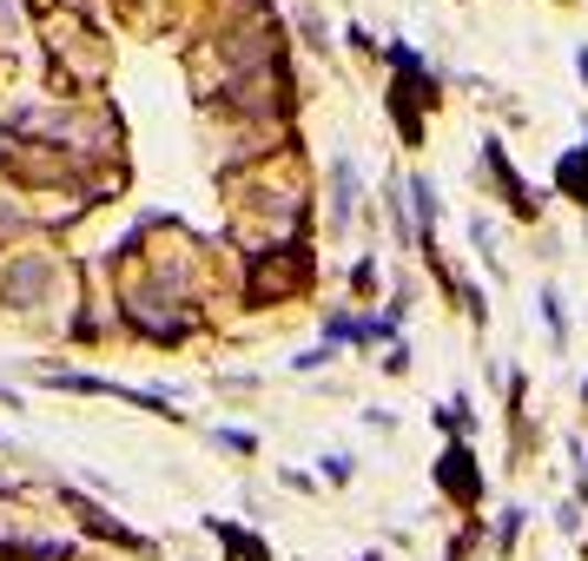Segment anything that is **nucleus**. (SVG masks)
Returning a JSON list of instances; mask_svg holds the SVG:
<instances>
[{"label": "nucleus", "mask_w": 588, "mask_h": 561, "mask_svg": "<svg viewBox=\"0 0 588 561\" xmlns=\"http://www.w3.org/2000/svg\"><path fill=\"white\" fill-rule=\"evenodd\" d=\"M391 126H397V139L404 145H424V112L430 106H443V79L424 66V53L417 46H391Z\"/></svg>", "instance_id": "nucleus-1"}, {"label": "nucleus", "mask_w": 588, "mask_h": 561, "mask_svg": "<svg viewBox=\"0 0 588 561\" xmlns=\"http://www.w3.org/2000/svg\"><path fill=\"white\" fill-rule=\"evenodd\" d=\"M311 278H318V258H311L298 238H285V245H265V251H258L245 291H252V304H285V298L311 291Z\"/></svg>", "instance_id": "nucleus-2"}, {"label": "nucleus", "mask_w": 588, "mask_h": 561, "mask_svg": "<svg viewBox=\"0 0 588 561\" xmlns=\"http://www.w3.org/2000/svg\"><path fill=\"white\" fill-rule=\"evenodd\" d=\"M53 278H60V258L46 245H26V251H0V304L13 311H33L53 298Z\"/></svg>", "instance_id": "nucleus-3"}, {"label": "nucleus", "mask_w": 588, "mask_h": 561, "mask_svg": "<svg viewBox=\"0 0 588 561\" xmlns=\"http://www.w3.org/2000/svg\"><path fill=\"white\" fill-rule=\"evenodd\" d=\"M477 185H490L496 198H503V212L510 218H536L543 212V198H536V185L510 165V145L503 139H483V159H477Z\"/></svg>", "instance_id": "nucleus-4"}, {"label": "nucleus", "mask_w": 588, "mask_h": 561, "mask_svg": "<svg viewBox=\"0 0 588 561\" xmlns=\"http://www.w3.org/2000/svg\"><path fill=\"white\" fill-rule=\"evenodd\" d=\"M437 489H443L450 509L477 516V503H483V470H477V450H470L463 436L443 443V456H437Z\"/></svg>", "instance_id": "nucleus-5"}, {"label": "nucleus", "mask_w": 588, "mask_h": 561, "mask_svg": "<svg viewBox=\"0 0 588 561\" xmlns=\"http://www.w3.org/2000/svg\"><path fill=\"white\" fill-rule=\"evenodd\" d=\"M60 503H66V509L79 516V529H86V536H106V542H119V549H132V555H159V549H152L146 536L119 529V522H113V516H106L99 503H86V496H73V489H60Z\"/></svg>", "instance_id": "nucleus-6"}, {"label": "nucleus", "mask_w": 588, "mask_h": 561, "mask_svg": "<svg viewBox=\"0 0 588 561\" xmlns=\"http://www.w3.org/2000/svg\"><path fill=\"white\" fill-rule=\"evenodd\" d=\"M205 536H218L225 561H271V542L245 522H225V516H205Z\"/></svg>", "instance_id": "nucleus-7"}, {"label": "nucleus", "mask_w": 588, "mask_h": 561, "mask_svg": "<svg viewBox=\"0 0 588 561\" xmlns=\"http://www.w3.org/2000/svg\"><path fill=\"white\" fill-rule=\"evenodd\" d=\"M357 205V159H331V231H351Z\"/></svg>", "instance_id": "nucleus-8"}, {"label": "nucleus", "mask_w": 588, "mask_h": 561, "mask_svg": "<svg viewBox=\"0 0 588 561\" xmlns=\"http://www.w3.org/2000/svg\"><path fill=\"white\" fill-rule=\"evenodd\" d=\"M556 192L576 198V205L588 212V145H569V152L556 159Z\"/></svg>", "instance_id": "nucleus-9"}, {"label": "nucleus", "mask_w": 588, "mask_h": 561, "mask_svg": "<svg viewBox=\"0 0 588 561\" xmlns=\"http://www.w3.org/2000/svg\"><path fill=\"white\" fill-rule=\"evenodd\" d=\"M543 324H549V337H556V344H569V317H563V291H556V284L543 291Z\"/></svg>", "instance_id": "nucleus-10"}, {"label": "nucleus", "mask_w": 588, "mask_h": 561, "mask_svg": "<svg viewBox=\"0 0 588 561\" xmlns=\"http://www.w3.org/2000/svg\"><path fill=\"white\" fill-rule=\"evenodd\" d=\"M351 291H357V298H364V304H371V298H377V258H371V251H364V258H357V265H351Z\"/></svg>", "instance_id": "nucleus-11"}, {"label": "nucleus", "mask_w": 588, "mask_h": 561, "mask_svg": "<svg viewBox=\"0 0 588 561\" xmlns=\"http://www.w3.org/2000/svg\"><path fill=\"white\" fill-rule=\"evenodd\" d=\"M437 423H443L450 436H463V423H477V417H470V397H450V403L437 410Z\"/></svg>", "instance_id": "nucleus-12"}, {"label": "nucleus", "mask_w": 588, "mask_h": 561, "mask_svg": "<svg viewBox=\"0 0 588 561\" xmlns=\"http://www.w3.org/2000/svg\"><path fill=\"white\" fill-rule=\"evenodd\" d=\"M212 443L218 450H238V456H258V436L252 430H212Z\"/></svg>", "instance_id": "nucleus-13"}, {"label": "nucleus", "mask_w": 588, "mask_h": 561, "mask_svg": "<svg viewBox=\"0 0 588 561\" xmlns=\"http://www.w3.org/2000/svg\"><path fill=\"white\" fill-rule=\"evenodd\" d=\"M516 536H523V509H510V516H503V529H496V555H510V549H516Z\"/></svg>", "instance_id": "nucleus-14"}, {"label": "nucleus", "mask_w": 588, "mask_h": 561, "mask_svg": "<svg viewBox=\"0 0 588 561\" xmlns=\"http://www.w3.org/2000/svg\"><path fill=\"white\" fill-rule=\"evenodd\" d=\"M351 476H357V463H351L344 450H338V456H324V483H351Z\"/></svg>", "instance_id": "nucleus-15"}, {"label": "nucleus", "mask_w": 588, "mask_h": 561, "mask_svg": "<svg viewBox=\"0 0 588 561\" xmlns=\"http://www.w3.org/2000/svg\"><path fill=\"white\" fill-rule=\"evenodd\" d=\"M331 357H338V350H331V344H318V350H304V357H291V364H298V370H324Z\"/></svg>", "instance_id": "nucleus-16"}, {"label": "nucleus", "mask_w": 588, "mask_h": 561, "mask_svg": "<svg viewBox=\"0 0 588 561\" xmlns=\"http://www.w3.org/2000/svg\"><path fill=\"white\" fill-rule=\"evenodd\" d=\"M384 370H391V377H404V370H410V350H404V344H391V357H384Z\"/></svg>", "instance_id": "nucleus-17"}, {"label": "nucleus", "mask_w": 588, "mask_h": 561, "mask_svg": "<svg viewBox=\"0 0 588 561\" xmlns=\"http://www.w3.org/2000/svg\"><path fill=\"white\" fill-rule=\"evenodd\" d=\"M576 73H582V86H588V46H576Z\"/></svg>", "instance_id": "nucleus-18"}, {"label": "nucleus", "mask_w": 588, "mask_h": 561, "mask_svg": "<svg viewBox=\"0 0 588 561\" xmlns=\"http://www.w3.org/2000/svg\"><path fill=\"white\" fill-rule=\"evenodd\" d=\"M582 410H588V377H582Z\"/></svg>", "instance_id": "nucleus-19"}, {"label": "nucleus", "mask_w": 588, "mask_h": 561, "mask_svg": "<svg viewBox=\"0 0 588 561\" xmlns=\"http://www.w3.org/2000/svg\"><path fill=\"white\" fill-rule=\"evenodd\" d=\"M582 132H588V119H582Z\"/></svg>", "instance_id": "nucleus-20"}]
</instances>
